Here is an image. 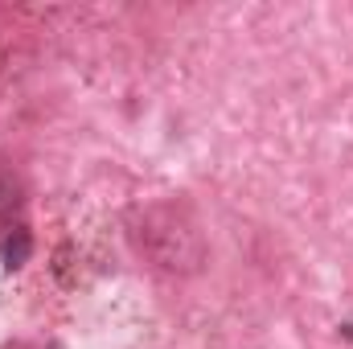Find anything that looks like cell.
I'll return each mask as SVG.
<instances>
[{"mask_svg":"<svg viewBox=\"0 0 353 349\" xmlns=\"http://www.w3.org/2000/svg\"><path fill=\"white\" fill-rule=\"evenodd\" d=\"M136 243L148 259L169 275H189L205 263V243L201 230L193 226V218L181 206H148L140 214V230Z\"/></svg>","mask_w":353,"mask_h":349,"instance_id":"1","label":"cell"},{"mask_svg":"<svg viewBox=\"0 0 353 349\" xmlns=\"http://www.w3.org/2000/svg\"><path fill=\"white\" fill-rule=\"evenodd\" d=\"M17 214H21V185H17L8 173H0V226L12 230Z\"/></svg>","mask_w":353,"mask_h":349,"instance_id":"2","label":"cell"},{"mask_svg":"<svg viewBox=\"0 0 353 349\" xmlns=\"http://www.w3.org/2000/svg\"><path fill=\"white\" fill-rule=\"evenodd\" d=\"M29 251H33L29 230H25V226H12V230H8V239H4V267H25Z\"/></svg>","mask_w":353,"mask_h":349,"instance_id":"3","label":"cell"},{"mask_svg":"<svg viewBox=\"0 0 353 349\" xmlns=\"http://www.w3.org/2000/svg\"><path fill=\"white\" fill-rule=\"evenodd\" d=\"M66 267H70V247H58V255H54V271H58V279H62V283H74Z\"/></svg>","mask_w":353,"mask_h":349,"instance_id":"4","label":"cell"}]
</instances>
